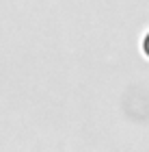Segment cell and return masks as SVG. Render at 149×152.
<instances>
[{"instance_id":"obj_1","label":"cell","mask_w":149,"mask_h":152,"mask_svg":"<svg viewBox=\"0 0 149 152\" xmlns=\"http://www.w3.org/2000/svg\"><path fill=\"white\" fill-rule=\"evenodd\" d=\"M143 50H145V54L149 57V35L145 37V41H143Z\"/></svg>"}]
</instances>
